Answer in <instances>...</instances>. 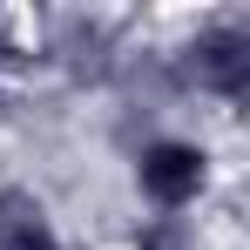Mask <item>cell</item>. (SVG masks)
Here are the masks:
<instances>
[{
    "mask_svg": "<svg viewBox=\"0 0 250 250\" xmlns=\"http://www.w3.org/2000/svg\"><path fill=\"white\" fill-rule=\"evenodd\" d=\"M135 176H142V189H149V203H156V209H183V203L203 196L209 156L196 149V142H149Z\"/></svg>",
    "mask_w": 250,
    "mask_h": 250,
    "instance_id": "6da1fadb",
    "label": "cell"
},
{
    "mask_svg": "<svg viewBox=\"0 0 250 250\" xmlns=\"http://www.w3.org/2000/svg\"><path fill=\"white\" fill-rule=\"evenodd\" d=\"M189 75H196L203 88H216L223 102H237L244 82H250V34H244V27H209V34H196Z\"/></svg>",
    "mask_w": 250,
    "mask_h": 250,
    "instance_id": "7a4b0ae2",
    "label": "cell"
},
{
    "mask_svg": "<svg viewBox=\"0 0 250 250\" xmlns=\"http://www.w3.org/2000/svg\"><path fill=\"white\" fill-rule=\"evenodd\" d=\"M0 250H68V244L27 189H0Z\"/></svg>",
    "mask_w": 250,
    "mask_h": 250,
    "instance_id": "3957f363",
    "label": "cell"
},
{
    "mask_svg": "<svg viewBox=\"0 0 250 250\" xmlns=\"http://www.w3.org/2000/svg\"><path fill=\"white\" fill-rule=\"evenodd\" d=\"M135 250H189L183 216H156V223H142V230H135Z\"/></svg>",
    "mask_w": 250,
    "mask_h": 250,
    "instance_id": "277c9868",
    "label": "cell"
}]
</instances>
